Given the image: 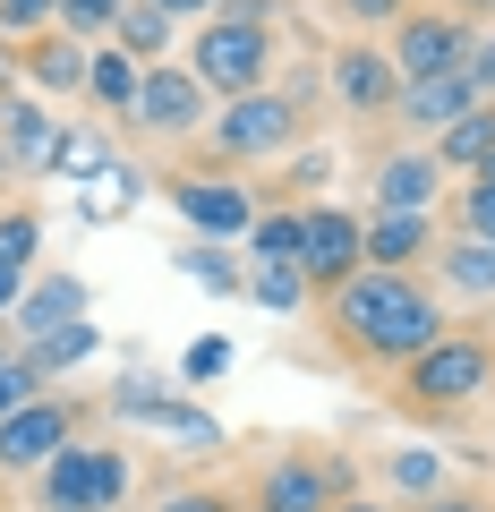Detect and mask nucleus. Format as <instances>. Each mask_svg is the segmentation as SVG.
<instances>
[{
    "label": "nucleus",
    "instance_id": "obj_5",
    "mask_svg": "<svg viewBox=\"0 0 495 512\" xmlns=\"http://www.w3.org/2000/svg\"><path fill=\"white\" fill-rule=\"evenodd\" d=\"M120 495H129V453L120 444H69L35 470L43 512H120Z\"/></svg>",
    "mask_w": 495,
    "mask_h": 512
},
{
    "label": "nucleus",
    "instance_id": "obj_27",
    "mask_svg": "<svg viewBox=\"0 0 495 512\" xmlns=\"http://www.w3.org/2000/svg\"><path fill=\"white\" fill-rule=\"evenodd\" d=\"M180 274L205 282V291H222V299L248 291V265H239V256H222V239H188V248H180Z\"/></svg>",
    "mask_w": 495,
    "mask_h": 512
},
{
    "label": "nucleus",
    "instance_id": "obj_32",
    "mask_svg": "<svg viewBox=\"0 0 495 512\" xmlns=\"http://www.w3.org/2000/svg\"><path fill=\"white\" fill-rule=\"evenodd\" d=\"M35 393H52V384L26 367V350H0V419H9V410H26Z\"/></svg>",
    "mask_w": 495,
    "mask_h": 512
},
{
    "label": "nucleus",
    "instance_id": "obj_26",
    "mask_svg": "<svg viewBox=\"0 0 495 512\" xmlns=\"http://www.w3.org/2000/svg\"><path fill=\"white\" fill-rule=\"evenodd\" d=\"M111 171V146L94 137V128H60V146H52V180H69V188H94Z\"/></svg>",
    "mask_w": 495,
    "mask_h": 512
},
{
    "label": "nucleus",
    "instance_id": "obj_15",
    "mask_svg": "<svg viewBox=\"0 0 495 512\" xmlns=\"http://www.w3.org/2000/svg\"><path fill=\"white\" fill-rule=\"evenodd\" d=\"M359 248H367V265H385V274H419L444 239H436V214H367Z\"/></svg>",
    "mask_w": 495,
    "mask_h": 512
},
{
    "label": "nucleus",
    "instance_id": "obj_8",
    "mask_svg": "<svg viewBox=\"0 0 495 512\" xmlns=\"http://www.w3.org/2000/svg\"><path fill=\"white\" fill-rule=\"evenodd\" d=\"M470 35H478V26H470V18H453V9H402V18L385 26V60L402 69V86H419V77L461 69Z\"/></svg>",
    "mask_w": 495,
    "mask_h": 512
},
{
    "label": "nucleus",
    "instance_id": "obj_11",
    "mask_svg": "<svg viewBox=\"0 0 495 512\" xmlns=\"http://www.w3.org/2000/svg\"><path fill=\"white\" fill-rule=\"evenodd\" d=\"M111 419L154 427V436L188 444V453H214V444H222V419H214V410H197V402H180V393H163L154 376H129V384H120V393H111Z\"/></svg>",
    "mask_w": 495,
    "mask_h": 512
},
{
    "label": "nucleus",
    "instance_id": "obj_46",
    "mask_svg": "<svg viewBox=\"0 0 495 512\" xmlns=\"http://www.w3.org/2000/svg\"><path fill=\"white\" fill-rule=\"evenodd\" d=\"M9 171H18V163H9V146H0V180H9Z\"/></svg>",
    "mask_w": 495,
    "mask_h": 512
},
{
    "label": "nucleus",
    "instance_id": "obj_17",
    "mask_svg": "<svg viewBox=\"0 0 495 512\" xmlns=\"http://www.w3.org/2000/svg\"><path fill=\"white\" fill-rule=\"evenodd\" d=\"M0 146L18 171H52V146H60V120L43 94H0Z\"/></svg>",
    "mask_w": 495,
    "mask_h": 512
},
{
    "label": "nucleus",
    "instance_id": "obj_9",
    "mask_svg": "<svg viewBox=\"0 0 495 512\" xmlns=\"http://www.w3.org/2000/svg\"><path fill=\"white\" fill-rule=\"evenodd\" d=\"M77 419H86V410H77L69 393H35L26 410H9V419H0V478H26V470H43L52 453H69Z\"/></svg>",
    "mask_w": 495,
    "mask_h": 512
},
{
    "label": "nucleus",
    "instance_id": "obj_31",
    "mask_svg": "<svg viewBox=\"0 0 495 512\" xmlns=\"http://www.w3.org/2000/svg\"><path fill=\"white\" fill-rule=\"evenodd\" d=\"M453 214H461V231H470V239H495V163L470 171V188L453 197Z\"/></svg>",
    "mask_w": 495,
    "mask_h": 512
},
{
    "label": "nucleus",
    "instance_id": "obj_10",
    "mask_svg": "<svg viewBox=\"0 0 495 512\" xmlns=\"http://www.w3.org/2000/svg\"><path fill=\"white\" fill-rule=\"evenodd\" d=\"M367 265L359 248V214H342V205H299V274H308L316 299H333L350 274Z\"/></svg>",
    "mask_w": 495,
    "mask_h": 512
},
{
    "label": "nucleus",
    "instance_id": "obj_35",
    "mask_svg": "<svg viewBox=\"0 0 495 512\" xmlns=\"http://www.w3.org/2000/svg\"><path fill=\"white\" fill-rule=\"evenodd\" d=\"M94 188H103V197H86V214L103 222V214H120V205H137V188H146V171H129V163H111V171H103V180H94Z\"/></svg>",
    "mask_w": 495,
    "mask_h": 512
},
{
    "label": "nucleus",
    "instance_id": "obj_24",
    "mask_svg": "<svg viewBox=\"0 0 495 512\" xmlns=\"http://www.w3.org/2000/svg\"><path fill=\"white\" fill-rule=\"evenodd\" d=\"M248 299H257V308H274V316H299V308H316L308 274H299V265H274V256H248Z\"/></svg>",
    "mask_w": 495,
    "mask_h": 512
},
{
    "label": "nucleus",
    "instance_id": "obj_29",
    "mask_svg": "<svg viewBox=\"0 0 495 512\" xmlns=\"http://www.w3.org/2000/svg\"><path fill=\"white\" fill-rule=\"evenodd\" d=\"M385 487H393V495H410V504H427V495L444 487V461L410 444V453H393V461H385Z\"/></svg>",
    "mask_w": 495,
    "mask_h": 512
},
{
    "label": "nucleus",
    "instance_id": "obj_44",
    "mask_svg": "<svg viewBox=\"0 0 495 512\" xmlns=\"http://www.w3.org/2000/svg\"><path fill=\"white\" fill-rule=\"evenodd\" d=\"M18 299H26V274H9V265H0V316L18 308Z\"/></svg>",
    "mask_w": 495,
    "mask_h": 512
},
{
    "label": "nucleus",
    "instance_id": "obj_22",
    "mask_svg": "<svg viewBox=\"0 0 495 512\" xmlns=\"http://www.w3.org/2000/svg\"><path fill=\"white\" fill-rule=\"evenodd\" d=\"M171 35H180V18H163L154 0H120V18H111V43H120L137 69H146V60H163Z\"/></svg>",
    "mask_w": 495,
    "mask_h": 512
},
{
    "label": "nucleus",
    "instance_id": "obj_12",
    "mask_svg": "<svg viewBox=\"0 0 495 512\" xmlns=\"http://www.w3.org/2000/svg\"><path fill=\"white\" fill-rule=\"evenodd\" d=\"M325 86L342 103V120H393V103H402V69L385 60V43H342L325 60Z\"/></svg>",
    "mask_w": 495,
    "mask_h": 512
},
{
    "label": "nucleus",
    "instance_id": "obj_16",
    "mask_svg": "<svg viewBox=\"0 0 495 512\" xmlns=\"http://www.w3.org/2000/svg\"><path fill=\"white\" fill-rule=\"evenodd\" d=\"M86 43L77 35H35V43H18V77L43 94V103H69V94H86Z\"/></svg>",
    "mask_w": 495,
    "mask_h": 512
},
{
    "label": "nucleus",
    "instance_id": "obj_36",
    "mask_svg": "<svg viewBox=\"0 0 495 512\" xmlns=\"http://www.w3.org/2000/svg\"><path fill=\"white\" fill-rule=\"evenodd\" d=\"M461 77L478 86V103H495V35H470V52H461Z\"/></svg>",
    "mask_w": 495,
    "mask_h": 512
},
{
    "label": "nucleus",
    "instance_id": "obj_41",
    "mask_svg": "<svg viewBox=\"0 0 495 512\" xmlns=\"http://www.w3.org/2000/svg\"><path fill=\"white\" fill-rule=\"evenodd\" d=\"M274 9H282V0H222L214 18H239V26H274Z\"/></svg>",
    "mask_w": 495,
    "mask_h": 512
},
{
    "label": "nucleus",
    "instance_id": "obj_20",
    "mask_svg": "<svg viewBox=\"0 0 495 512\" xmlns=\"http://www.w3.org/2000/svg\"><path fill=\"white\" fill-rule=\"evenodd\" d=\"M427 274H436V291H453V299H478L487 308L495 299V239H444L436 256H427Z\"/></svg>",
    "mask_w": 495,
    "mask_h": 512
},
{
    "label": "nucleus",
    "instance_id": "obj_45",
    "mask_svg": "<svg viewBox=\"0 0 495 512\" xmlns=\"http://www.w3.org/2000/svg\"><path fill=\"white\" fill-rule=\"evenodd\" d=\"M333 512H393V504H376V495H342Z\"/></svg>",
    "mask_w": 495,
    "mask_h": 512
},
{
    "label": "nucleus",
    "instance_id": "obj_38",
    "mask_svg": "<svg viewBox=\"0 0 495 512\" xmlns=\"http://www.w3.org/2000/svg\"><path fill=\"white\" fill-rule=\"evenodd\" d=\"M419 512H495V495L487 487H436Z\"/></svg>",
    "mask_w": 495,
    "mask_h": 512
},
{
    "label": "nucleus",
    "instance_id": "obj_2",
    "mask_svg": "<svg viewBox=\"0 0 495 512\" xmlns=\"http://www.w3.org/2000/svg\"><path fill=\"white\" fill-rule=\"evenodd\" d=\"M478 393H495V342L470 333V325H444L436 342L393 376V402L402 410H436V419L444 410H470Z\"/></svg>",
    "mask_w": 495,
    "mask_h": 512
},
{
    "label": "nucleus",
    "instance_id": "obj_30",
    "mask_svg": "<svg viewBox=\"0 0 495 512\" xmlns=\"http://www.w3.org/2000/svg\"><path fill=\"white\" fill-rule=\"evenodd\" d=\"M35 248H43V214H35V205H9V214H0V265H9V274H26V265H35Z\"/></svg>",
    "mask_w": 495,
    "mask_h": 512
},
{
    "label": "nucleus",
    "instance_id": "obj_3",
    "mask_svg": "<svg viewBox=\"0 0 495 512\" xmlns=\"http://www.w3.org/2000/svg\"><path fill=\"white\" fill-rule=\"evenodd\" d=\"M188 77H197L214 103H231V94H257L274 86V26H239V18H197V35H188Z\"/></svg>",
    "mask_w": 495,
    "mask_h": 512
},
{
    "label": "nucleus",
    "instance_id": "obj_18",
    "mask_svg": "<svg viewBox=\"0 0 495 512\" xmlns=\"http://www.w3.org/2000/svg\"><path fill=\"white\" fill-rule=\"evenodd\" d=\"M478 103V86L461 69H444V77H419V86H402V103H393V120L410 128V137H444V128L461 120V111Z\"/></svg>",
    "mask_w": 495,
    "mask_h": 512
},
{
    "label": "nucleus",
    "instance_id": "obj_1",
    "mask_svg": "<svg viewBox=\"0 0 495 512\" xmlns=\"http://www.w3.org/2000/svg\"><path fill=\"white\" fill-rule=\"evenodd\" d=\"M316 308H325V333L359 367H376V376H402V367L444 333V291L427 274H385V265H359V274L333 299H316Z\"/></svg>",
    "mask_w": 495,
    "mask_h": 512
},
{
    "label": "nucleus",
    "instance_id": "obj_23",
    "mask_svg": "<svg viewBox=\"0 0 495 512\" xmlns=\"http://www.w3.org/2000/svg\"><path fill=\"white\" fill-rule=\"evenodd\" d=\"M86 103L103 111V120H129V103H137V60L120 52V43H103V52L86 60Z\"/></svg>",
    "mask_w": 495,
    "mask_h": 512
},
{
    "label": "nucleus",
    "instance_id": "obj_19",
    "mask_svg": "<svg viewBox=\"0 0 495 512\" xmlns=\"http://www.w3.org/2000/svg\"><path fill=\"white\" fill-rule=\"evenodd\" d=\"M77 316H86V282H77V274H35L26 299L9 308V333H18V342H43V333L77 325Z\"/></svg>",
    "mask_w": 495,
    "mask_h": 512
},
{
    "label": "nucleus",
    "instance_id": "obj_21",
    "mask_svg": "<svg viewBox=\"0 0 495 512\" xmlns=\"http://www.w3.org/2000/svg\"><path fill=\"white\" fill-rule=\"evenodd\" d=\"M427 146H436V163L461 171V180H470V171H487V163H495V103H470L444 137H427Z\"/></svg>",
    "mask_w": 495,
    "mask_h": 512
},
{
    "label": "nucleus",
    "instance_id": "obj_43",
    "mask_svg": "<svg viewBox=\"0 0 495 512\" xmlns=\"http://www.w3.org/2000/svg\"><path fill=\"white\" fill-rule=\"evenodd\" d=\"M436 9H453V18H470V26H478V18H495V0H436Z\"/></svg>",
    "mask_w": 495,
    "mask_h": 512
},
{
    "label": "nucleus",
    "instance_id": "obj_33",
    "mask_svg": "<svg viewBox=\"0 0 495 512\" xmlns=\"http://www.w3.org/2000/svg\"><path fill=\"white\" fill-rule=\"evenodd\" d=\"M43 26H60V0H0V35L9 43H35Z\"/></svg>",
    "mask_w": 495,
    "mask_h": 512
},
{
    "label": "nucleus",
    "instance_id": "obj_34",
    "mask_svg": "<svg viewBox=\"0 0 495 512\" xmlns=\"http://www.w3.org/2000/svg\"><path fill=\"white\" fill-rule=\"evenodd\" d=\"M111 18H120V0H60V35H77V43L111 35Z\"/></svg>",
    "mask_w": 495,
    "mask_h": 512
},
{
    "label": "nucleus",
    "instance_id": "obj_42",
    "mask_svg": "<svg viewBox=\"0 0 495 512\" xmlns=\"http://www.w3.org/2000/svg\"><path fill=\"white\" fill-rule=\"evenodd\" d=\"M154 9H163V18H214L222 0H154Z\"/></svg>",
    "mask_w": 495,
    "mask_h": 512
},
{
    "label": "nucleus",
    "instance_id": "obj_6",
    "mask_svg": "<svg viewBox=\"0 0 495 512\" xmlns=\"http://www.w3.org/2000/svg\"><path fill=\"white\" fill-rule=\"evenodd\" d=\"M342 495H359L350 461H333V453H282V461H265V470L248 478L239 512H333Z\"/></svg>",
    "mask_w": 495,
    "mask_h": 512
},
{
    "label": "nucleus",
    "instance_id": "obj_28",
    "mask_svg": "<svg viewBox=\"0 0 495 512\" xmlns=\"http://www.w3.org/2000/svg\"><path fill=\"white\" fill-rule=\"evenodd\" d=\"M248 256L299 265V205H274V214H257V222H248Z\"/></svg>",
    "mask_w": 495,
    "mask_h": 512
},
{
    "label": "nucleus",
    "instance_id": "obj_13",
    "mask_svg": "<svg viewBox=\"0 0 495 512\" xmlns=\"http://www.w3.org/2000/svg\"><path fill=\"white\" fill-rule=\"evenodd\" d=\"M171 205H180V222L197 239H248V222H257L248 188L222 180V171H180V180H171Z\"/></svg>",
    "mask_w": 495,
    "mask_h": 512
},
{
    "label": "nucleus",
    "instance_id": "obj_40",
    "mask_svg": "<svg viewBox=\"0 0 495 512\" xmlns=\"http://www.w3.org/2000/svg\"><path fill=\"white\" fill-rule=\"evenodd\" d=\"M333 9H342L350 26H393V18L410 9V0H333Z\"/></svg>",
    "mask_w": 495,
    "mask_h": 512
},
{
    "label": "nucleus",
    "instance_id": "obj_7",
    "mask_svg": "<svg viewBox=\"0 0 495 512\" xmlns=\"http://www.w3.org/2000/svg\"><path fill=\"white\" fill-rule=\"evenodd\" d=\"M205 103H214V94H205L180 60H146V69H137L129 128H137V137H154V146H180V137H205V120H214Z\"/></svg>",
    "mask_w": 495,
    "mask_h": 512
},
{
    "label": "nucleus",
    "instance_id": "obj_25",
    "mask_svg": "<svg viewBox=\"0 0 495 512\" xmlns=\"http://www.w3.org/2000/svg\"><path fill=\"white\" fill-rule=\"evenodd\" d=\"M94 350H103V333H94L86 316H77V325H60V333H43V342H26V367H35V376L52 384V376H69V367H86Z\"/></svg>",
    "mask_w": 495,
    "mask_h": 512
},
{
    "label": "nucleus",
    "instance_id": "obj_4",
    "mask_svg": "<svg viewBox=\"0 0 495 512\" xmlns=\"http://www.w3.org/2000/svg\"><path fill=\"white\" fill-rule=\"evenodd\" d=\"M291 146H299V94H282V86L231 94L205 120V154L214 163H282Z\"/></svg>",
    "mask_w": 495,
    "mask_h": 512
},
{
    "label": "nucleus",
    "instance_id": "obj_14",
    "mask_svg": "<svg viewBox=\"0 0 495 512\" xmlns=\"http://www.w3.org/2000/svg\"><path fill=\"white\" fill-rule=\"evenodd\" d=\"M444 180H453V171L436 163V146H393L385 163H376V214H436Z\"/></svg>",
    "mask_w": 495,
    "mask_h": 512
},
{
    "label": "nucleus",
    "instance_id": "obj_37",
    "mask_svg": "<svg viewBox=\"0 0 495 512\" xmlns=\"http://www.w3.org/2000/svg\"><path fill=\"white\" fill-rule=\"evenodd\" d=\"M154 512H239V495L231 487H180V495H163Z\"/></svg>",
    "mask_w": 495,
    "mask_h": 512
},
{
    "label": "nucleus",
    "instance_id": "obj_39",
    "mask_svg": "<svg viewBox=\"0 0 495 512\" xmlns=\"http://www.w3.org/2000/svg\"><path fill=\"white\" fill-rule=\"evenodd\" d=\"M222 367H231V342H197V350L180 359V376H188V384H205V376H222Z\"/></svg>",
    "mask_w": 495,
    "mask_h": 512
}]
</instances>
